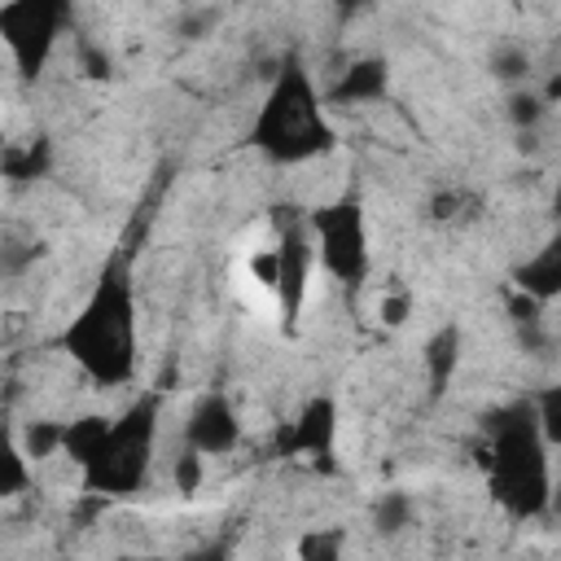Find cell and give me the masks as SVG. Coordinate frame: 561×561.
<instances>
[{
    "label": "cell",
    "mask_w": 561,
    "mask_h": 561,
    "mask_svg": "<svg viewBox=\"0 0 561 561\" xmlns=\"http://www.w3.org/2000/svg\"><path fill=\"white\" fill-rule=\"evenodd\" d=\"M61 351L96 386H123L136 377V289L123 254L101 267L79 316L61 329Z\"/></svg>",
    "instance_id": "obj_1"
},
{
    "label": "cell",
    "mask_w": 561,
    "mask_h": 561,
    "mask_svg": "<svg viewBox=\"0 0 561 561\" xmlns=\"http://www.w3.org/2000/svg\"><path fill=\"white\" fill-rule=\"evenodd\" d=\"M486 491L508 517H539L552 508L548 443L539 434L535 403H508L486 416Z\"/></svg>",
    "instance_id": "obj_2"
},
{
    "label": "cell",
    "mask_w": 561,
    "mask_h": 561,
    "mask_svg": "<svg viewBox=\"0 0 561 561\" xmlns=\"http://www.w3.org/2000/svg\"><path fill=\"white\" fill-rule=\"evenodd\" d=\"M245 145L259 149L267 162L276 167H294V162H311L324 158L337 145V131L324 114V101L302 66L298 53H289L245 131Z\"/></svg>",
    "instance_id": "obj_3"
},
{
    "label": "cell",
    "mask_w": 561,
    "mask_h": 561,
    "mask_svg": "<svg viewBox=\"0 0 561 561\" xmlns=\"http://www.w3.org/2000/svg\"><path fill=\"white\" fill-rule=\"evenodd\" d=\"M158 394H140L136 403H127L123 416H114L105 447L96 451V460L83 469V486L101 500H127L145 486L149 460H153V443H158Z\"/></svg>",
    "instance_id": "obj_4"
},
{
    "label": "cell",
    "mask_w": 561,
    "mask_h": 561,
    "mask_svg": "<svg viewBox=\"0 0 561 561\" xmlns=\"http://www.w3.org/2000/svg\"><path fill=\"white\" fill-rule=\"evenodd\" d=\"M307 228L316 237V254H320V267L342 280V285H364L368 276V224H364V202L355 193L337 197V202H324L316 210H307Z\"/></svg>",
    "instance_id": "obj_5"
},
{
    "label": "cell",
    "mask_w": 561,
    "mask_h": 561,
    "mask_svg": "<svg viewBox=\"0 0 561 561\" xmlns=\"http://www.w3.org/2000/svg\"><path fill=\"white\" fill-rule=\"evenodd\" d=\"M272 219H276V245L254 259V272H259V280L276 294L280 316H285V324L294 329V320H298V311H302V298H307V280H311L316 237H311V228H307V215H280V206H276Z\"/></svg>",
    "instance_id": "obj_6"
},
{
    "label": "cell",
    "mask_w": 561,
    "mask_h": 561,
    "mask_svg": "<svg viewBox=\"0 0 561 561\" xmlns=\"http://www.w3.org/2000/svg\"><path fill=\"white\" fill-rule=\"evenodd\" d=\"M70 22V9L61 0H9L0 4V39L13 53V66L22 79H35Z\"/></svg>",
    "instance_id": "obj_7"
},
{
    "label": "cell",
    "mask_w": 561,
    "mask_h": 561,
    "mask_svg": "<svg viewBox=\"0 0 561 561\" xmlns=\"http://www.w3.org/2000/svg\"><path fill=\"white\" fill-rule=\"evenodd\" d=\"M280 456H298L320 465L324 473H333V447H337V403L329 394H316L302 403V412L289 421V430L276 438Z\"/></svg>",
    "instance_id": "obj_8"
},
{
    "label": "cell",
    "mask_w": 561,
    "mask_h": 561,
    "mask_svg": "<svg viewBox=\"0 0 561 561\" xmlns=\"http://www.w3.org/2000/svg\"><path fill=\"white\" fill-rule=\"evenodd\" d=\"M184 434H188V447L197 456H224V451H232L241 443V421H237L232 399L219 394V390L202 394L193 403V412H188V430Z\"/></svg>",
    "instance_id": "obj_9"
},
{
    "label": "cell",
    "mask_w": 561,
    "mask_h": 561,
    "mask_svg": "<svg viewBox=\"0 0 561 561\" xmlns=\"http://www.w3.org/2000/svg\"><path fill=\"white\" fill-rule=\"evenodd\" d=\"M513 289L530 294L535 302H548V298H561V228L526 259L513 267Z\"/></svg>",
    "instance_id": "obj_10"
},
{
    "label": "cell",
    "mask_w": 561,
    "mask_h": 561,
    "mask_svg": "<svg viewBox=\"0 0 561 561\" xmlns=\"http://www.w3.org/2000/svg\"><path fill=\"white\" fill-rule=\"evenodd\" d=\"M386 88H390L386 57H359L337 75V83L329 88V101L333 105H364V101H381Z\"/></svg>",
    "instance_id": "obj_11"
},
{
    "label": "cell",
    "mask_w": 561,
    "mask_h": 561,
    "mask_svg": "<svg viewBox=\"0 0 561 561\" xmlns=\"http://www.w3.org/2000/svg\"><path fill=\"white\" fill-rule=\"evenodd\" d=\"M460 342H465L460 324H443V329L430 333V342H425V351H421L425 381H430V399H443V394H447V386H451V377H456V368H460Z\"/></svg>",
    "instance_id": "obj_12"
},
{
    "label": "cell",
    "mask_w": 561,
    "mask_h": 561,
    "mask_svg": "<svg viewBox=\"0 0 561 561\" xmlns=\"http://www.w3.org/2000/svg\"><path fill=\"white\" fill-rule=\"evenodd\" d=\"M110 416H96V412H88V416H79V421H66V430H61V451L79 465V469H88L92 460H96V451L105 447V438H110Z\"/></svg>",
    "instance_id": "obj_13"
},
{
    "label": "cell",
    "mask_w": 561,
    "mask_h": 561,
    "mask_svg": "<svg viewBox=\"0 0 561 561\" xmlns=\"http://www.w3.org/2000/svg\"><path fill=\"white\" fill-rule=\"evenodd\" d=\"M0 167H4V175H9L13 184H22V180H44L48 167H53V145H48V136H35V140H26V145H9L4 158H0Z\"/></svg>",
    "instance_id": "obj_14"
},
{
    "label": "cell",
    "mask_w": 561,
    "mask_h": 561,
    "mask_svg": "<svg viewBox=\"0 0 561 561\" xmlns=\"http://www.w3.org/2000/svg\"><path fill=\"white\" fill-rule=\"evenodd\" d=\"M539 307L543 302H535L522 289L508 294V320H513V329H517V337H522L526 351H539L543 346V316H539Z\"/></svg>",
    "instance_id": "obj_15"
},
{
    "label": "cell",
    "mask_w": 561,
    "mask_h": 561,
    "mask_svg": "<svg viewBox=\"0 0 561 561\" xmlns=\"http://www.w3.org/2000/svg\"><path fill=\"white\" fill-rule=\"evenodd\" d=\"M298 561H346V530L342 526H316L298 539Z\"/></svg>",
    "instance_id": "obj_16"
},
{
    "label": "cell",
    "mask_w": 561,
    "mask_h": 561,
    "mask_svg": "<svg viewBox=\"0 0 561 561\" xmlns=\"http://www.w3.org/2000/svg\"><path fill=\"white\" fill-rule=\"evenodd\" d=\"M61 421H31L18 438V447L26 451V460H48L53 451H61Z\"/></svg>",
    "instance_id": "obj_17"
},
{
    "label": "cell",
    "mask_w": 561,
    "mask_h": 561,
    "mask_svg": "<svg viewBox=\"0 0 561 561\" xmlns=\"http://www.w3.org/2000/svg\"><path fill=\"white\" fill-rule=\"evenodd\" d=\"M530 403H535V416H539V434H543V443H548V447H561V381L543 386Z\"/></svg>",
    "instance_id": "obj_18"
},
{
    "label": "cell",
    "mask_w": 561,
    "mask_h": 561,
    "mask_svg": "<svg viewBox=\"0 0 561 561\" xmlns=\"http://www.w3.org/2000/svg\"><path fill=\"white\" fill-rule=\"evenodd\" d=\"M408 522H412V500H408L403 491H386V495L373 504V526H377L381 535H399Z\"/></svg>",
    "instance_id": "obj_19"
},
{
    "label": "cell",
    "mask_w": 561,
    "mask_h": 561,
    "mask_svg": "<svg viewBox=\"0 0 561 561\" xmlns=\"http://www.w3.org/2000/svg\"><path fill=\"white\" fill-rule=\"evenodd\" d=\"M26 486H31L26 451L18 443H4V451H0V495H22Z\"/></svg>",
    "instance_id": "obj_20"
},
{
    "label": "cell",
    "mask_w": 561,
    "mask_h": 561,
    "mask_svg": "<svg viewBox=\"0 0 561 561\" xmlns=\"http://www.w3.org/2000/svg\"><path fill=\"white\" fill-rule=\"evenodd\" d=\"M530 70V57H526V48H517V44H504V48H495L491 53V75L495 79H522Z\"/></svg>",
    "instance_id": "obj_21"
},
{
    "label": "cell",
    "mask_w": 561,
    "mask_h": 561,
    "mask_svg": "<svg viewBox=\"0 0 561 561\" xmlns=\"http://www.w3.org/2000/svg\"><path fill=\"white\" fill-rule=\"evenodd\" d=\"M508 118H513L517 127H535V123L543 118V96H530V92L508 96Z\"/></svg>",
    "instance_id": "obj_22"
},
{
    "label": "cell",
    "mask_w": 561,
    "mask_h": 561,
    "mask_svg": "<svg viewBox=\"0 0 561 561\" xmlns=\"http://www.w3.org/2000/svg\"><path fill=\"white\" fill-rule=\"evenodd\" d=\"M197 482H202V456L193 447H184V456L175 460V486L188 495V491H197Z\"/></svg>",
    "instance_id": "obj_23"
},
{
    "label": "cell",
    "mask_w": 561,
    "mask_h": 561,
    "mask_svg": "<svg viewBox=\"0 0 561 561\" xmlns=\"http://www.w3.org/2000/svg\"><path fill=\"white\" fill-rule=\"evenodd\" d=\"M377 311H381V324H390V329H399V324L408 320V311H412V298H408V294H386Z\"/></svg>",
    "instance_id": "obj_24"
},
{
    "label": "cell",
    "mask_w": 561,
    "mask_h": 561,
    "mask_svg": "<svg viewBox=\"0 0 561 561\" xmlns=\"http://www.w3.org/2000/svg\"><path fill=\"white\" fill-rule=\"evenodd\" d=\"M180 561H228V548H224V543H202V548L184 552Z\"/></svg>",
    "instance_id": "obj_25"
},
{
    "label": "cell",
    "mask_w": 561,
    "mask_h": 561,
    "mask_svg": "<svg viewBox=\"0 0 561 561\" xmlns=\"http://www.w3.org/2000/svg\"><path fill=\"white\" fill-rule=\"evenodd\" d=\"M83 66H88V75H92V79L110 75V57H105V53H92V48H83Z\"/></svg>",
    "instance_id": "obj_26"
},
{
    "label": "cell",
    "mask_w": 561,
    "mask_h": 561,
    "mask_svg": "<svg viewBox=\"0 0 561 561\" xmlns=\"http://www.w3.org/2000/svg\"><path fill=\"white\" fill-rule=\"evenodd\" d=\"M215 26V13H193L188 22H184V35H202V31H210Z\"/></svg>",
    "instance_id": "obj_27"
},
{
    "label": "cell",
    "mask_w": 561,
    "mask_h": 561,
    "mask_svg": "<svg viewBox=\"0 0 561 561\" xmlns=\"http://www.w3.org/2000/svg\"><path fill=\"white\" fill-rule=\"evenodd\" d=\"M557 101H561V70L543 83V105H557Z\"/></svg>",
    "instance_id": "obj_28"
},
{
    "label": "cell",
    "mask_w": 561,
    "mask_h": 561,
    "mask_svg": "<svg viewBox=\"0 0 561 561\" xmlns=\"http://www.w3.org/2000/svg\"><path fill=\"white\" fill-rule=\"evenodd\" d=\"M114 561H167V557H153V552H123V557H114Z\"/></svg>",
    "instance_id": "obj_29"
},
{
    "label": "cell",
    "mask_w": 561,
    "mask_h": 561,
    "mask_svg": "<svg viewBox=\"0 0 561 561\" xmlns=\"http://www.w3.org/2000/svg\"><path fill=\"white\" fill-rule=\"evenodd\" d=\"M552 219L561 224V180H557V188H552Z\"/></svg>",
    "instance_id": "obj_30"
},
{
    "label": "cell",
    "mask_w": 561,
    "mask_h": 561,
    "mask_svg": "<svg viewBox=\"0 0 561 561\" xmlns=\"http://www.w3.org/2000/svg\"><path fill=\"white\" fill-rule=\"evenodd\" d=\"M552 508L561 513V486H552Z\"/></svg>",
    "instance_id": "obj_31"
}]
</instances>
